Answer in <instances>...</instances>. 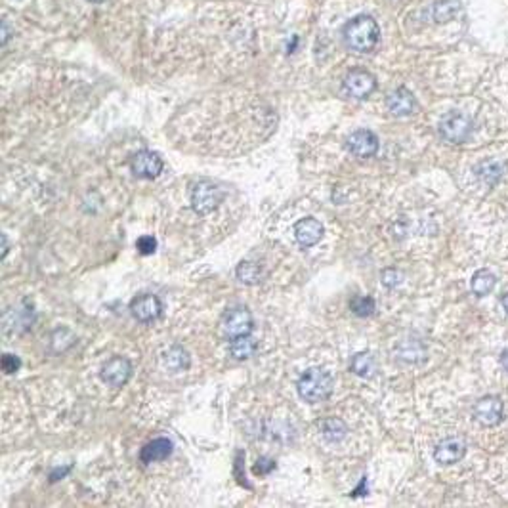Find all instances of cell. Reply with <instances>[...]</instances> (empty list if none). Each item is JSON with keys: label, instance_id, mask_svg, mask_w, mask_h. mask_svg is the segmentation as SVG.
<instances>
[{"label": "cell", "instance_id": "6da1fadb", "mask_svg": "<svg viewBox=\"0 0 508 508\" xmlns=\"http://www.w3.org/2000/svg\"><path fill=\"white\" fill-rule=\"evenodd\" d=\"M344 42L350 50L359 52V54H367L374 50L381 39V27L377 24V19L367 14L350 19L348 24L344 25Z\"/></svg>", "mask_w": 508, "mask_h": 508}, {"label": "cell", "instance_id": "7a4b0ae2", "mask_svg": "<svg viewBox=\"0 0 508 508\" xmlns=\"http://www.w3.org/2000/svg\"><path fill=\"white\" fill-rule=\"evenodd\" d=\"M298 396L308 401V403H318L323 401L333 394V377L319 369V367H311L308 371H304L296 384Z\"/></svg>", "mask_w": 508, "mask_h": 508}, {"label": "cell", "instance_id": "3957f363", "mask_svg": "<svg viewBox=\"0 0 508 508\" xmlns=\"http://www.w3.org/2000/svg\"><path fill=\"white\" fill-rule=\"evenodd\" d=\"M224 201V191L210 180H201L191 190V207L197 215H208Z\"/></svg>", "mask_w": 508, "mask_h": 508}, {"label": "cell", "instance_id": "277c9868", "mask_svg": "<svg viewBox=\"0 0 508 508\" xmlns=\"http://www.w3.org/2000/svg\"><path fill=\"white\" fill-rule=\"evenodd\" d=\"M222 329L224 334L228 338H237V336H245L251 334L254 329V319L253 314L248 311L245 306H233L226 311V316L222 319Z\"/></svg>", "mask_w": 508, "mask_h": 508}, {"label": "cell", "instance_id": "5b68a950", "mask_svg": "<svg viewBox=\"0 0 508 508\" xmlns=\"http://www.w3.org/2000/svg\"><path fill=\"white\" fill-rule=\"evenodd\" d=\"M439 134L449 143L466 142L472 134V120L462 113H449L439 123Z\"/></svg>", "mask_w": 508, "mask_h": 508}, {"label": "cell", "instance_id": "8992f818", "mask_svg": "<svg viewBox=\"0 0 508 508\" xmlns=\"http://www.w3.org/2000/svg\"><path fill=\"white\" fill-rule=\"evenodd\" d=\"M342 90L354 100H365L377 90V79L365 69H354L344 77Z\"/></svg>", "mask_w": 508, "mask_h": 508}, {"label": "cell", "instance_id": "52a82bcc", "mask_svg": "<svg viewBox=\"0 0 508 508\" xmlns=\"http://www.w3.org/2000/svg\"><path fill=\"white\" fill-rule=\"evenodd\" d=\"M163 167L165 163L161 159L159 153L155 151H138L136 155H132L130 159V170L132 174L138 176V178H143V180H153L163 172Z\"/></svg>", "mask_w": 508, "mask_h": 508}, {"label": "cell", "instance_id": "ba28073f", "mask_svg": "<svg viewBox=\"0 0 508 508\" xmlns=\"http://www.w3.org/2000/svg\"><path fill=\"white\" fill-rule=\"evenodd\" d=\"M346 149L358 159H369L374 157L379 151V138L371 130L359 128L346 138Z\"/></svg>", "mask_w": 508, "mask_h": 508}, {"label": "cell", "instance_id": "9c48e42d", "mask_svg": "<svg viewBox=\"0 0 508 508\" xmlns=\"http://www.w3.org/2000/svg\"><path fill=\"white\" fill-rule=\"evenodd\" d=\"M130 311L140 323H151L161 318L163 314V302L157 294L143 293L138 294L134 300L130 302Z\"/></svg>", "mask_w": 508, "mask_h": 508}, {"label": "cell", "instance_id": "30bf717a", "mask_svg": "<svg viewBox=\"0 0 508 508\" xmlns=\"http://www.w3.org/2000/svg\"><path fill=\"white\" fill-rule=\"evenodd\" d=\"M100 377H102V381L105 384H109L113 388H120L132 377V363L127 358L115 356V358L107 359L102 365Z\"/></svg>", "mask_w": 508, "mask_h": 508}, {"label": "cell", "instance_id": "8fae6325", "mask_svg": "<svg viewBox=\"0 0 508 508\" xmlns=\"http://www.w3.org/2000/svg\"><path fill=\"white\" fill-rule=\"evenodd\" d=\"M466 455V439L462 436H451L442 439L434 449V459L437 464H455Z\"/></svg>", "mask_w": 508, "mask_h": 508}, {"label": "cell", "instance_id": "7c38bea8", "mask_svg": "<svg viewBox=\"0 0 508 508\" xmlns=\"http://www.w3.org/2000/svg\"><path fill=\"white\" fill-rule=\"evenodd\" d=\"M502 411H505V403L499 396L480 397L474 407L476 421L484 426H497L502 421Z\"/></svg>", "mask_w": 508, "mask_h": 508}, {"label": "cell", "instance_id": "4fadbf2b", "mask_svg": "<svg viewBox=\"0 0 508 508\" xmlns=\"http://www.w3.org/2000/svg\"><path fill=\"white\" fill-rule=\"evenodd\" d=\"M386 107L394 117H409L417 111V100H415L413 92L401 87L390 92L386 98Z\"/></svg>", "mask_w": 508, "mask_h": 508}, {"label": "cell", "instance_id": "5bb4252c", "mask_svg": "<svg viewBox=\"0 0 508 508\" xmlns=\"http://www.w3.org/2000/svg\"><path fill=\"white\" fill-rule=\"evenodd\" d=\"M294 237L298 241V245L306 246V248L318 245L321 237H323V226L314 216L302 218V220L294 224Z\"/></svg>", "mask_w": 508, "mask_h": 508}, {"label": "cell", "instance_id": "9a60e30c", "mask_svg": "<svg viewBox=\"0 0 508 508\" xmlns=\"http://www.w3.org/2000/svg\"><path fill=\"white\" fill-rule=\"evenodd\" d=\"M172 442L168 437H157L149 444H145L140 451V461L143 464H153V462H159L168 459L172 455Z\"/></svg>", "mask_w": 508, "mask_h": 508}, {"label": "cell", "instance_id": "2e32d148", "mask_svg": "<svg viewBox=\"0 0 508 508\" xmlns=\"http://www.w3.org/2000/svg\"><path fill=\"white\" fill-rule=\"evenodd\" d=\"M33 325V310L27 306H17L14 310L4 311V331L6 333H21Z\"/></svg>", "mask_w": 508, "mask_h": 508}, {"label": "cell", "instance_id": "e0dca14e", "mask_svg": "<svg viewBox=\"0 0 508 508\" xmlns=\"http://www.w3.org/2000/svg\"><path fill=\"white\" fill-rule=\"evenodd\" d=\"M260 344L256 338H253L251 334L245 336H237V338H231L230 342V356L237 361H245V359L253 358L254 354L258 352Z\"/></svg>", "mask_w": 508, "mask_h": 508}, {"label": "cell", "instance_id": "ac0fdd59", "mask_svg": "<svg viewBox=\"0 0 508 508\" xmlns=\"http://www.w3.org/2000/svg\"><path fill=\"white\" fill-rule=\"evenodd\" d=\"M432 19L436 24H447L461 14V4L457 0H437L432 4Z\"/></svg>", "mask_w": 508, "mask_h": 508}, {"label": "cell", "instance_id": "d6986e66", "mask_svg": "<svg viewBox=\"0 0 508 508\" xmlns=\"http://www.w3.org/2000/svg\"><path fill=\"white\" fill-rule=\"evenodd\" d=\"M350 369L352 373L358 374L361 379H371L377 373V361L369 352H359L350 361Z\"/></svg>", "mask_w": 508, "mask_h": 508}, {"label": "cell", "instance_id": "ffe728a7", "mask_svg": "<svg viewBox=\"0 0 508 508\" xmlns=\"http://www.w3.org/2000/svg\"><path fill=\"white\" fill-rule=\"evenodd\" d=\"M348 434V426L346 422L336 419V417H331V419H325L321 422V436L325 437L329 444H338Z\"/></svg>", "mask_w": 508, "mask_h": 508}, {"label": "cell", "instance_id": "44dd1931", "mask_svg": "<svg viewBox=\"0 0 508 508\" xmlns=\"http://www.w3.org/2000/svg\"><path fill=\"white\" fill-rule=\"evenodd\" d=\"M235 275H237L239 281L245 283V285H258V283L264 279V270L258 262L245 260V262H241L237 266Z\"/></svg>", "mask_w": 508, "mask_h": 508}, {"label": "cell", "instance_id": "7402d4cb", "mask_svg": "<svg viewBox=\"0 0 508 508\" xmlns=\"http://www.w3.org/2000/svg\"><path fill=\"white\" fill-rule=\"evenodd\" d=\"M163 363L167 369L170 371H185L188 367H190V354L182 348V346H172V348L168 350L167 354L163 356Z\"/></svg>", "mask_w": 508, "mask_h": 508}, {"label": "cell", "instance_id": "603a6c76", "mask_svg": "<svg viewBox=\"0 0 508 508\" xmlns=\"http://www.w3.org/2000/svg\"><path fill=\"white\" fill-rule=\"evenodd\" d=\"M495 283H497V278L493 275L489 270H480L474 273V278L470 281V287H472V293L478 294V296H487L495 289Z\"/></svg>", "mask_w": 508, "mask_h": 508}, {"label": "cell", "instance_id": "cb8c5ba5", "mask_svg": "<svg viewBox=\"0 0 508 508\" xmlns=\"http://www.w3.org/2000/svg\"><path fill=\"white\" fill-rule=\"evenodd\" d=\"M377 308V304L371 296H354L350 302V310L354 311L359 318H369Z\"/></svg>", "mask_w": 508, "mask_h": 508}, {"label": "cell", "instance_id": "d4e9b609", "mask_svg": "<svg viewBox=\"0 0 508 508\" xmlns=\"http://www.w3.org/2000/svg\"><path fill=\"white\" fill-rule=\"evenodd\" d=\"M136 248L142 256H149L157 251V239L153 235H142V237L136 241Z\"/></svg>", "mask_w": 508, "mask_h": 508}, {"label": "cell", "instance_id": "484cf974", "mask_svg": "<svg viewBox=\"0 0 508 508\" xmlns=\"http://www.w3.org/2000/svg\"><path fill=\"white\" fill-rule=\"evenodd\" d=\"M0 365H2V371L6 374H14L19 371L21 361H19V358L14 356V354H4V356H2V361H0Z\"/></svg>", "mask_w": 508, "mask_h": 508}, {"label": "cell", "instance_id": "4316f807", "mask_svg": "<svg viewBox=\"0 0 508 508\" xmlns=\"http://www.w3.org/2000/svg\"><path fill=\"white\" fill-rule=\"evenodd\" d=\"M403 275L396 270V268H388V270L382 271V285L388 287V289H394L401 283Z\"/></svg>", "mask_w": 508, "mask_h": 508}, {"label": "cell", "instance_id": "83f0119b", "mask_svg": "<svg viewBox=\"0 0 508 508\" xmlns=\"http://www.w3.org/2000/svg\"><path fill=\"white\" fill-rule=\"evenodd\" d=\"M275 469V461H270V459H260L254 466V472L256 474H268L271 470Z\"/></svg>", "mask_w": 508, "mask_h": 508}, {"label": "cell", "instance_id": "f1b7e54d", "mask_svg": "<svg viewBox=\"0 0 508 508\" xmlns=\"http://www.w3.org/2000/svg\"><path fill=\"white\" fill-rule=\"evenodd\" d=\"M69 472H71V466H67V469H65V470H56V472H52V476H50V480H52V482H57V478H60V476L64 478L65 474H69Z\"/></svg>", "mask_w": 508, "mask_h": 508}, {"label": "cell", "instance_id": "f546056e", "mask_svg": "<svg viewBox=\"0 0 508 508\" xmlns=\"http://www.w3.org/2000/svg\"><path fill=\"white\" fill-rule=\"evenodd\" d=\"M8 37H10L8 24H6V21H2V44H6V42H8Z\"/></svg>", "mask_w": 508, "mask_h": 508}, {"label": "cell", "instance_id": "4dcf8cb0", "mask_svg": "<svg viewBox=\"0 0 508 508\" xmlns=\"http://www.w3.org/2000/svg\"><path fill=\"white\" fill-rule=\"evenodd\" d=\"M500 365H502V369L508 373V350H505V352L500 354Z\"/></svg>", "mask_w": 508, "mask_h": 508}, {"label": "cell", "instance_id": "1f68e13d", "mask_svg": "<svg viewBox=\"0 0 508 508\" xmlns=\"http://www.w3.org/2000/svg\"><path fill=\"white\" fill-rule=\"evenodd\" d=\"M6 254H8V237L2 235V258H6Z\"/></svg>", "mask_w": 508, "mask_h": 508}, {"label": "cell", "instance_id": "d6a6232c", "mask_svg": "<svg viewBox=\"0 0 508 508\" xmlns=\"http://www.w3.org/2000/svg\"><path fill=\"white\" fill-rule=\"evenodd\" d=\"M500 302H502V306H505V310L508 311V293L502 294V298H500Z\"/></svg>", "mask_w": 508, "mask_h": 508}, {"label": "cell", "instance_id": "836d02e7", "mask_svg": "<svg viewBox=\"0 0 508 508\" xmlns=\"http://www.w3.org/2000/svg\"><path fill=\"white\" fill-rule=\"evenodd\" d=\"M87 2H94V4H102V2H107V0H87Z\"/></svg>", "mask_w": 508, "mask_h": 508}]
</instances>
